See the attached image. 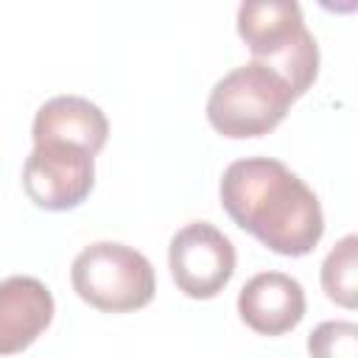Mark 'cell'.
I'll return each instance as SVG.
<instances>
[{
    "instance_id": "3957f363",
    "label": "cell",
    "mask_w": 358,
    "mask_h": 358,
    "mask_svg": "<svg viewBox=\"0 0 358 358\" xmlns=\"http://www.w3.org/2000/svg\"><path fill=\"white\" fill-rule=\"evenodd\" d=\"M291 103V87L268 64L252 59L232 67L213 84L207 98V120L229 140H249L277 129Z\"/></svg>"
},
{
    "instance_id": "6da1fadb",
    "label": "cell",
    "mask_w": 358,
    "mask_h": 358,
    "mask_svg": "<svg viewBox=\"0 0 358 358\" xmlns=\"http://www.w3.org/2000/svg\"><path fill=\"white\" fill-rule=\"evenodd\" d=\"M218 196L227 215L277 255L302 257L324 235L319 196L280 159L243 157L229 162Z\"/></svg>"
},
{
    "instance_id": "7a4b0ae2",
    "label": "cell",
    "mask_w": 358,
    "mask_h": 358,
    "mask_svg": "<svg viewBox=\"0 0 358 358\" xmlns=\"http://www.w3.org/2000/svg\"><path fill=\"white\" fill-rule=\"evenodd\" d=\"M238 34L255 62L268 64L294 92L305 95L319 76V45L294 0H243L238 6Z\"/></svg>"
},
{
    "instance_id": "30bf717a",
    "label": "cell",
    "mask_w": 358,
    "mask_h": 358,
    "mask_svg": "<svg viewBox=\"0 0 358 358\" xmlns=\"http://www.w3.org/2000/svg\"><path fill=\"white\" fill-rule=\"evenodd\" d=\"M358 238L344 235L324 257L322 263V288L327 299H333L341 308H355L358 294Z\"/></svg>"
},
{
    "instance_id": "9c48e42d",
    "label": "cell",
    "mask_w": 358,
    "mask_h": 358,
    "mask_svg": "<svg viewBox=\"0 0 358 358\" xmlns=\"http://www.w3.org/2000/svg\"><path fill=\"white\" fill-rule=\"evenodd\" d=\"M34 145L36 143H70L90 154H98L109 137V120L98 103L81 95L48 98L34 115Z\"/></svg>"
},
{
    "instance_id": "277c9868",
    "label": "cell",
    "mask_w": 358,
    "mask_h": 358,
    "mask_svg": "<svg viewBox=\"0 0 358 358\" xmlns=\"http://www.w3.org/2000/svg\"><path fill=\"white\" fill-rule=\"evenodd\" d=\"M73 291L103 313L140 310L154 299L157 274L151 260L134 246L95 241L84 246L70 266Z\"/></svg>"
},
{
    "instance_id": "8fae6325",
    "label": "cell",
    "mask_w": 358,
    "mask_h": 358,
    "mask_svg": "<svg viewBox=\"0 0 358 358\" xmlns=\"http://www.w3.org/2000/svg\"><path fill=\"white\" fill-rule=\"evenodd\" d=\"M310 358H358V324L347 319H327L308 336Z\"/></svg>"
},
{
    "instance_id": "5b68a950",
    "label": "cell",
    "mask_w": 358,
    "mask_h": 358,
    "mask_svg": "<svg viewBox=\"0 0 358 358\" xmlns=\"http://www.w3.org/2000/svg\"><path fill=\"white\" fill-rule=\"evenodd\" d=\"M235 246L210 221H190L168 243V266L176 288L190 299H213L235 274Z\"/></svg>"
},
{
    "instance_id": "8992f818",
    "label": "cell",
    "mask_w": 358,
    "mask_h": 358,
    "mask_svg": "<svg viewBox=\"0 0 358 358\" xmlns=\"http://www.w3.org/2000/svg\"><path fill=\"white\" fill-rule=\"evenodd\" d=\"M95 185V154L70 143H36L22 165L28 199L50 213L78 207Z\"/></svg>"
},
{
    "instance_id": "52a82bcc",
    "label": "cell",
    "mask_w": 358,
    "mask_h": 358,
    "mask_svg": "<svg viewBox=\"0 0 358 358\" xmlns=\"http://www.w3.org/2000/svg\"><path fill=\"white\" fill-rule=\"evenodd\" d=\"M308 299L296 277L285 271H260L249 277L238 294V313L246 327L260 336H282L305 316Z\"/></svg>"
},
{
    "instance_id": "ba28073f",
    "label": "cell",
    "mask_w": 358,
    "mask_h": 358,
    "mask_svg": "<svg viewBox=\"0 0 358 358\" xmlns=\"http://www.w3.org/2000/svg\"><path fill=\"white\" fill-rule=\"evenodd\" d=\"M53 294L28 274L0 280V355H14L31 347L53 322Z\"/></svg>"
}]
</instances>
